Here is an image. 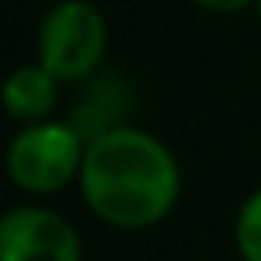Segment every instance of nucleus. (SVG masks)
<instances>
[{
	"label": "nucleus",
	"instance_id": "f257e3e1",
	"mask_svg": "<svg viewBox=\"0 0 261 261\" xmlns=\"http://www.w3.org/2000/svg\"><path fill=\"white\" fill-rule=\"evenodd\" d=\"M79 186L90 211L108 225L147 229L175 207L179 165L158 136L115 125L86 143Z\"/></svg>",
	"mask_w": 261,
	"mask_h": 261
},
{
	"label": "nucleus",
	"instance_id": "f03ea898",
	"mask_svg": "<svg viewBox=\"0 0 261 261\" xmlns=\"http://www.w3.org/2000/svg\"><path fill=\"white\" fill-rule=\"evenodd\" d=\"M83 133L65 122H29L8 150L15 186L29 193H54L83 172Z\"/></svg>",
	"mask_w": 261,
	"mask_h": 261
},
{
	"label": "nucleus",
	"instance_id": "7ed1b4c3",
	"mask_svg": "<svg viewBox=\"0 0 261 261\" xmlns=\"http://www.w3.org/2000/svg\"><path fill=\"white\" fill-rule=\"evenodd\" d=\"M108 50V25L86 0H61L40 25V65L61 83L86 79Z\"/></svg>",
	"mask_w": 261,
	"mask_h": 261
},
{
	"label": "nucleus",
	"instance_id": "20e7f679",
	"mask_svg": "<svg viewBox=\"0 0 261 261\" xmlns=\"http://www.w3.org/2000/svg\"><path fill=\"white\" fill-rule=\"evenodd\" d=\"M83 243L50 207H15L0 222V261H79Z\"/></svg>",
	"mask_w": 261,
	"mask_h": 261
},
{
	"label": "nucleus",
	"instance_id": "39448f33",
	"mask_svg": "<svg viewBox=\"0 0 261 261\" xmlns=\"http://www.w3.org/2000/svg\"><path fill=\"white\" fill-rule=\"evenodd\" d=\"M58 75L43 65H25L8 79L4 108L18 122H43L58 104Z\"/></svg>",
	"mask_w": 261,
	"mask_h": 261
},
{
	"label": "nucleus",
	"instance_id": "423d86ee",
	"mask_svg": "<svg viewBox=\"0 0 261 261\" xmlns=\"http://www.w3.org/2000/svg\"><path fill=\"white\" fill-rule=\"evenodd\" d=\"M236 247L243 261H261V190L247 197L236 218Z\"/></svg>",
	"mask_w": 261,
	"mask_h": 261
},
{
	"label": "nucleus",
	"instance_id": "0eeeda50",
	"mask_svg": "<svg viewBox=\"0 0 261 261\" xmlns=\"http://www.w3.org/2000/svg\"><path fill=\"white\" fill-rule=\"evenodd\" d=\"M193 4H200L204 11H215V15H232V11H243V8L257 4V0H193Z\"/></svg>",
	"mask_w": 261,
	"mask_h": 261
},
{
	"label": "nucleus",
	"instance_id": "6e6552de",
	"mask_svg": "<svg viewBox=\"0 0 261 261\" xmlns=\"http://www.w3.org/2000/svg\"><path fill=\"white\" fill-rule=\"evenodd\" d=\"M257 18H261V0H257Z\"/></svg>",
	"mask_w": 261,
	"mask_h": 261
}]
</instances>
